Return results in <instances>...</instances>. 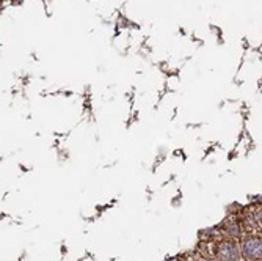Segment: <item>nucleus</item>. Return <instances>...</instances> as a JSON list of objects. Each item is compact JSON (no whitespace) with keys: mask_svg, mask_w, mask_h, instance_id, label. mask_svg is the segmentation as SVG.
I'll return each mask as SVG.
<instances>
[{"mask_svg":"<svg viewBox=\"0 0 262 261\" xmlns=\"http://www.w3.org/2000/svg\"><path fill=\"white\" fill-rule=\"evenodd\" d=\"M242 256L250 261H257L262 258V238L256 234H248L242 238L241 243Z\"/></svg>","mask_w":262,"mask_h":261,"instance_id":"nucleus-1","label":"nucleus"},{"mask_svg":"<svg viewBox=\"0 0 262 261\" xmlns=\"http://www.w3.org/2000/svg\"><path fill=\"white\" fill-rule=\"evenodd\" d=\"M241 246H237L232 239H225L215 246L213 250V256L217 261H239L241 259Z\"/></svg>","mask_w":262,"mask_h":261,"instance_id":"nucleus-2","label":"nucleus"}]
</instances>
